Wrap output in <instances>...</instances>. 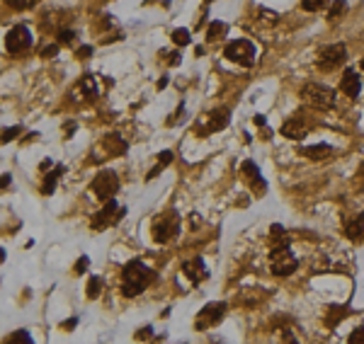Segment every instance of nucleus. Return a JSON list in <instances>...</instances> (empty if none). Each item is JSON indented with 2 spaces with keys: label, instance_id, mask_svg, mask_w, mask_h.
Segmentation results:
<instances>
[{
  "label": "nucleus",
  "instance_id": "8",
  "mask_svg": "<svg viewBox=\"0 0 364 344\" xmlns=\"http://www.w3.org/2000/svg\"><path fill=\"white\" fill-rule=\"evenodd\" d=\"M117 189H119V177H117V172H112V170H102V172H97V177L92 179V192H95V197L102 201L112 199V197L117 194Z\"/></svg>",
  "mask_w": 364,
  "mask_h": 344
},
{
  "label": "nucleus",
  "instance_id": "14",
  "mask_svg": "<svg viewBox=\"0 0 364 344\" xmlns=\"http://www.w3.org/2000/svg\"><path fill=\"white\" fill-rule=\"evenodd\" d=\"M241 175L250 182V187H253L255 194H265L267 192V182L262 179V175H260V170H257V165H255L253 160H243Z\"/></svg>",
  "mask_w": 364,
  "mask_h": 344
},
{
  "label": "nucleus",
  "instance_id": "27",
  "mask_svg": "<svg viewBox=\"0 0 364 344\" xmlns=\"http://www.w3.org/2000/svg\"><path fill=\"white\" fill-rule=\"evenodd\" d=\"M189 39H192V36H189L187 29H175V32H173V42H175L177 46H187Z\"/></svg>",
  "mask_w": 364,
  "mask_h": 344
},
{
  "label": "nucleus",
  "instance_id": "41",
  "mask_svg": "<svg viewBox=\"0 0 364 344\" xmlns=\"http://www.w3.org/2000/svg\"><path fill=\"white\" fill-rule=\"evenodd\" d=\"M166 85H168V75H166V78H160V83H158V90H163Z\"/></svg>",
  "mask_w": 364,
  "mask_h": 344
},
{
  "label": "nucleus",
  "instance_id": "34",
  "mask_svg": "<svg viewBox=\"0 0 364 344\" xmlns=\"http://www.w3.org/2000/svg\"><path fill=\"white\" fill-rule=\"evenodd\" d=\"M350 344H364V327H357V330L350 334Z\"/></svg>",
  "mask_w": 364,
  "mask_h": 344
},
{
  "label": "nucleus",
  "instance_id": "13",
  "mask_svg": "<svg viewBox=\"0 0 364 344\" xmlns=\"http://www.w3.org/2000/svg\"><path fill=\"white\" fill-rule=\"evenodd\" d=\"M97 97V83H95V75H83V78L76 83V88L71 90V100L73 102H85V100H95Z\"/></svg>",
  "mask_w": 364,
  "mask_h": 344
},
{
  "label": "nucleus",
  "instance_id": "5",
  "mask_svg": "<svg viewBox=\"0 0 364 344\" xmlns=\"http://www.w3.org/2000/svg\"><path fill=\"white\" fill-rule=\"evenodd\" d=\"M151 233H153V240L158 245L163 243H170L177 233H180V218H177L175 213H160L158 218L153 221V228H151Z\"/></svg>",
  "mask_w": 364,
  "mask_h": 344
},
{
  "label": "nucleus",
  "instance_id": "16",
  "mask_svg": "<svg viewBox=\"0 0 364 344\" xmlns=\"http://www.w3.org/2000/svg\"><path fill=\"white\" fill-rule=\"evenodd\" d=\"M182 274H187V279L192 284H199L207 279V266H204V259L202 257H194V259H187L182 264Z\"/></svg>",
  "mask_w": 364,
  "mask_h": 344
},
{
  "label": "nucleus",
  "instance_id": "39",
  "mask_svg": "<svg viewBox=\"0 0 364 344\" xmlns=\"http://www.w3.org/2000/svg\"><path fill=\"white\" fill-rule=\"evenodd\" d=\"M151 332H153L151 327H146V330H141V334H139V339H144V337H151Z\"/></svg>",
  "mask_w": 364,
  "mask_h": 344
},
{
  "label": "nucleus",
  "instance_id": "30",
  "mask_svg": "<svg viewBox=\"0 0 364 344\" xmlns=\"http://www.w3.org/2000/svg\"><path fill=\"white\" fill-rule=\"evenodd\" d=\"M56 36H58V44H71V42L76 39V32H73V29H61Z\"/></svg>",
  "mask_w": 364,
  "mask_h": 344
},
{
  "label": "nucleus",
  "instance_id": "42",
  "mask_svg": "<svg viewBox=\"0 0 364 344\" xmlns=\"http://www.w3.org/2000/svg\"><path fill=\"white\" fill-rule=\"evenodd\" d=\"M63 327H66V330H71V327H76V320H68V322H63Z\"/></svg>",
  "mask_w": 364,
  "mask_h": 344
},
{
  "label": "nucleus",
  "instance_id": "38",
  "mask_svg": "<svg viewBox=\"0 0 364 344\" xmlns=\"http://www.w3.org/2000/svg\"><path fill=\"white\" fill-rule=\"evenodd\" d=\"M255 124H257V126H265V124H267V119L262 117V114H257V117H255Z\"/></svg>",
  "mask_w": 364,
  "mask_h": 344
},
{
  "label": "nucleus",
  "instance_id": "9",
  "mask_svg": "<svg viewBox=\"0 0 364 344\" xmlns=\"http://www.w3.org/2000/svg\"><path fill=\"white\" fill-rule=\"evenodd\" d=\"M226 311H228L226 303H207V305L199 311L197 320H194V327H197V330H209L214 325H219V322L223 320Z\"/></svg>",
  "mask_w": 364,
  "mask_h": 344
},
{
  "label": "nucleus",
  "instance_id": "18",
  "mask_svg": "<svg viewBox=\"0 0 364 344\" xmlns=\"http://www.w3.org/2000/svg\"><path fill=\"white\" fill-rule=\"evenodd\" d=\"M301 153L309 158V160H325V158L333 153V148L328 143H320V145H306L301 148Z\"/></svg>",
  "mask_w": 364,
  "mask_h": 344
},
{
  "label": "nucleus",
  "instance_id": "2",
  "mask_svg": "<svg viewBox=\"0 0 364 344\" xmlns=\"http://www.w3.org/2000/svg\"><path fill=\"white\" fill-rule=\"evenodd\" d=\"M301 100L306 102L309 107L320 111H328L335 107V92L328 85H320V83H306L301 88Z\"/></svg>",
  "mask_w": 364,
  "mask_h": 344
},
{
  "label": "nucleus",
  "instance_id": "24",
  "mask_svg": "<svg viewBox=\"0 0 364 344\" xmlns=\"http://www.w3.org/2000/svg\"><path fill=\"white\" fill-rule=\"evenodd\" d=\"M61 172H63V167H56L51 175H46V177H44V184H42V192H44V194H51V192H54V187H56V177H58Z\"/></svg>",
  "mask_w": 364,
  "mask_h": 344
},
{
  "label": "nucleus",
  "instance_id": "40",
  "mask_svg": "<svg viewBox=\"0 0 364 344\" xmlns=\"http://www.w3.org/2000/svg\"><path fill=\"white\" fill-rule=\"evenodd\" d=\"M8 184H10V175H3V189H8Z\"/></svg>",
  "mask_w": 364,
  "mask_h": 344
},
{
  "label": "nucleus",
  "instance_id": "36",
  "mask_svg": "<svg viewBox=\"0 0 364 344\" xmlns=\"http://www.w3.org/2000/svg\"><path fill=\"white\" fill-rule=\"evenodd\" d=\"M168 63H170V66H177V63H180V54H177V51L168 54Z\"/></svg>",
  "mask_w": 364,
  "mask_h": 344
},
{
  "label": "nucleus",
  "instance_id": "4",
  "mask_svg": "<svg viewBox=\"0 0 364 344\" xmlns=\"http://www.w3.org/2000/svg\"><path fill=\"white\" fill-rule=\"evenodd\" d=\"M223 54H226V58H228V61H233V63L250 68L255 63L257 49H255L253 42H248V39H236V42H231V44L223 49Z\"/></svg>",
  "mask_w": 364,
  "mask_h": 344
},
{
  "label": "nucleus",
  "instance_id": "6",
  "mask_svg": "<svg viewBox=\"0 0 364 344\" xmlns=\"http://www.w3.org/2000/svg\"><path fill=\"white\" fill-rule=\"evenodd\" d=\"M5 49L10 56H22L24 51L32 49V32L24 24H15L10 32L5 34Z\"/></svg>",
  "mask_w": 364,
  "mask_h": 344
},
{
  "label": "nucleus",
  "instance_id": "15",
  "mask_svg": "<svg viewBox=\"0 0 364 344\" xmlns=\"http://www.w3.org/2000/svg\"><path fill=\"white\" fill-rule=\"evenodd\" d=\"M340 90L347 95V97H359V90H362V80H359V73L354 68H347L342 73L340 80Z\"/></svg>",
  "mask_w": 364,
  "mask_h": 344
},
{
  "label": "nucleus",
  "instance_id": "31",
  "mask_svg": "<svg viewBox=\"0 0 364 344\" xmlns=\"http://www.w3.org/2000/svg\"><path fill=\"white\" fill-rule=\"evenodd\" d=\"M56 54H58V44H46V46H42V51H39L42 58H54Z\"/></svg>",
  "mask_w": 364,
  "mask_h": 344
},
{
  "label": "nucleus",
  "instance_id": "21",
  "mask_svg": "<svg viewBox=\"0 0 364 344\" xmlns=\"http://www.w3.org/2000/svg\"><path fill=\"white\" fill-rule=\"evenodd\" d=\"M270 240H272V247H284V245H289V235L282 225H272L270 228Z\"/></svg>",
  "mask_w": 364,
  "mask_h": 344
},
{
  "label": "nucleus",
  "instance_id": "33",
  "mask_svg": "<svg viewBox=\"0 0 364 344\" xmlns=\"http://www.w3.org/2000/svg\"><path fill=\"white\" fill-rule=\"evenodd\" d=\"M88 266H90V259H88V255H83L80 259H78V264L73 266V272H76V274H83Z\"/></svg>",
  "mask_w": 364,
  "mask_h": 344
},
{
  "label": "nucleus",
  "instance_id": "22",
  "mask_svg": "<svg viewBox=\"0 0 364 344\" xmlns=\"http://www.w3.org/2000/svg\"><path fill=\"white\" fill-rule=\"evenodd\" d=\"M226 24L223 22H211L209 24V32H207V42H219L221 36H226Z\"/></svg>",
  "mask_w": 364,
  "mask_h": 344
},
{
  "label": "nucleus",
  "instance_id": "1",
  "mask_svg": "<svg viewBox=\"0 0 364 344\" xmlns=\"http://www.w3.org/2000/svg\"><path fill=\"white\" fill-rule=\"evenodd\" d=\"M155 281V272L151 266H146L141 259H131L121 272V293L126 298L139 296L141 291H146Z\"/></svg>",
  "mask_w": 364,
  "mask_h": 344
},
{
  "label": "nucleus",
  "instance_id": "29",
  "mask_svg": "<svg viewBox=\"0 0 364 344\" xmlns=\"http://www.w3.org/2000/svg\"><path fill=\"white\" fill-rule=\"evenodd\" d=\"M345 8H347V5H345V0H335V3H333V8H330V12H328V17H330V20H335L338 15H342V12H345Z\"/></svg>",
  "mask_w": 364,
  "mask_h": 344
},
{
  "label": "nucleus",
  "instance_id": "10",
  "mask_svg": "<svg viewBox=\"0 0 364 344\" xmlns=\"http://www.w3.org/2000/svg\"><path fill=\"white\" fill-rule=\"evenodd\" d=\"M124 213H126V209H119L114 199H107L105 209L95 213V218H92V228H95V231H102V228H107V225H114V223L121 221V216H124Z\"/></svg>",
  "mask_w": 364,
  "mask_h": 344
},
{
  "label": "nucleus",
  "instance_id": "43",
  "mask_svg": "<svg viewBox=\"0 0 364 344\" xmlns=\"http://www.w3.org/2000/svg\"><path fill=\"white\" fill-rule=\"evenodd\" d=\"M362 70H364V58H362Z\"/></svg>",
  "mask_w": 364,
  "mask_h": 344
},
{
  "label": "nucleus",
  "instance_id": "7",
  "mask_svg": "<svg viewBox=\"0 0 364 344\" xmlns=\"http://www.w3.org/2000/svg\"><path fill=\"white\" fill-rule=\"evenodd\" d=\"M345 58H347V49H345V44H328L323 46L318 51V61H316V66L320 68V70H335V68L340 66V63H345Z\"/></svg>",
  "mask_w": 364,
  "mask_h": 344
},
{
  "label": "nucleus",
  "instance_id": "23",
  "mask_svg": "<svg viewBox=\"0 0 364 344\" xmlns=\"http://www.w3.org/2000/svg\"><path fill=\"white\" fill-rule=\"evenodd\" d=\"M100 291H102V279H100V277H90L88 289H85L88 298H90V300H95V298L100 296Z\"/></svg>",
  "mask_w": 364,
  "mask_h": 344
},
{
  "label": "nucleus",
  "instance_id": "17",
  "mask_svg": "<svg viewBox=\"0 0 364 344\" xmlns=\"http://www.w3.org/2000/svg\"><path fill=\"white\" fill-rule=\"evenodd\" d=\"M102 148L107 150V156H121V153L126 150V143L121 141L117 133H110V136L102 138Z\"/></svg>",
  "mask_w": 364,
  "mask_h": 344
},
{
  "label": "nucleus",
  "instance_id": "37",
  "mask_svg": "<svg viewBox=\"0 0 364 344\" xmlns=\"http://www.w3.org/2000/svg\"><path fill=\"white\" fill-rule=\"evenodd\" d=\"M92 54V49L90 46H83V49H78V58H85V56Z\"/></svg>",
  "mask_w": 364,
  "mask_h": 344
},
{
  "label": "nucleus",
  "instance_id": "3",
  "mask_svg": "<svg viewBox=\"0 0 364 344\" xmlns=\"http://www.w3.org/2000/svg\"><path fill=\"white\" fill-rule=\"evenodd\" d=\"M299 266V259L291 255V250H289V245L284 247H272V255H270V269H272V274L277 277H289V274H294Z\"/></svg>",
  "mask_w": 364,
  "mask_h": 344
},
{
  "label": "nucleus",
  "instance_id": "12",
  "mask_svg": "<svg viewBox=\"0 0 364 344\" xmlns=\"http://www.w3.org/2000/svg\"><path fill=\"white\" fill-rule=\"evenodd\" d=\"M313 129V124L306 119V117H291V119H287V122L282 124V133L287 136V138H291V141H299V138H306L309 136V131Z\"/></svg>",
  "mask_w": 364,
  "mask_h": 344
},
{
  "label": "nucleus",
  "instance_id": "44",
  "mask_svg": "<svg viewBox=\"0 0 364 344\" xmlns=\"http://www.w3.org/2000/svg\"><path fill=\"white\" fill-rule=\"evenodd\" d=\"M207 3H211V0H207Z\"/></svg>",
  "mask_w": 364,
  "mask_h": 344
},
{
  "label": "nucleus",
  "instance_id": "11",
  "mask_svg": "<svg viewBox=\"0 0 364 344\" xmlns=\"http://www.w3.org/2000/svg\"><path fill=\"white\" fill-rule=\"evenodd\" d=\"M228 117H231V111L228 109H211V111H207L204 117H202V122H199V126H197V131L199 133H216V131H221L223 126H228Z\"/></svg>",
  "mask_w": 364,
  "mask_h": 344
},
{
  "label": "nucleus",
  "instance_id": "20",
  "mask_svg": "<svg viewBox=\"0 0 364 344\" xmlns=\"http://www.w3.org/2000/svg\"><path fill=\"white\" fill-rule=\"evenodd\" d=\"M255 22L260 24V27H275L279 22V15L275 10H267V8H260V10L255 12Z\"/></svg>",
  "mask_w": 364,
  "mask_h": 344
},
{
  "label": "nucleus",
  "instance_id": "19",
  "mask_svg": "<svg viewBox=\"0 0 364 344\" xmlns=\"http://www.w3.org/2000/svg\"><path fill=\"white\" fill-rule=\"evenodd\" d=\"M345 233H347V238L350 240H364V213L362 216H357L354 221H347V225H345Z\"/></svg>",
  "mask_w": 364,
  "mask_h": 344
},
{
  "label": "nucleus",
  "instance_id": "35",
  "mask_svg": "<svg viewBox=\"0 0 364 344\" xmlns=\"http://www.w3.org/2000/svg\"><path fill=\"white\" fill-rule=\"evenodd\" d=\"M170 160H173V153H170V150H163V153L158 156V163H160L163 167H166L168 163H170Z\"/></svg>",
  "mask_w": 364,
  "mask_h": 344
},
{
  "label": "nucleus",
  "instance_id": "32",
  "mask_svg": "<svg viewBox=\"0 0 364 344\" xmlns=\"http://www.w3.org/2000/svg\"><path fill=\"white\" fill-rule=\"evenodd\" d=\"M17 133H22V129H20V126H12V129H5V131H3V143H8V141H12V138H15Z\"/></svg>",
  "mask_w": 364,
  "mask_h": 344
},
{
  "label": "nucleus",
  "instance_id": "28",
  "mask_svg": "<svg viewBox=\"0 0 364 344\" xmlns=\"http://www.w3.org/2000/svg\"><path fill=\"white\" fill-rule=\"evenodd\" d=\"M15 10H29V8H34L39 0H8Z\"/></svg>",
  "mask_w": 364,
  "mask_h": 344
},
{
  "label": "nucleus",
  "instance_id": "25",
  "mask_svg": "<svg viewBox=\"0 0 364 344\" xmlns=\"http://www.w3.org/2000/svg\"><path fill=\"white\" fill-rule=\"evenodd\" d=\"M328 3L330 0H301V8L306 12H318L323 8H328Z\"/></svg>",
  "mask_w": 364,
  "mask_h": 344
},
{
  "label": "nucleus",
  "instance_id": "26",
  "mask_svg": "<svg viewBox=\"0 0 364 344\" xmlns=\"http://www.w3.org/2000/svg\"><path fill=\"white\" fill-rule=\"evenodd\" d=\"M10 344H32V337L27 330H17L15 334H10Z\"/></svg>",
  "mask_w": 364,
  "mask_h": 344
}]
</instances>
